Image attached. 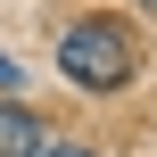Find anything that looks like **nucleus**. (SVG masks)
Returning a JSON list of instances; mask_svg holds the SVG:
<instances>
[{
	"label": "nucleus",
	"instance_id": "obj_1",
	"mask_svg": "<svg viewBox=\"0 0 157 157\" xmlns=\"http://www.w3.org/2000/svg\"><path fill=\"white\" fill-rule=\"evenodd\" d=\"M132 66H141V41H132L116 17H83V25H66V41H58V75H66L75 91H124Z\"/></svg>",
	"mask_w": 157,
	"mask_h": 157
},
{
	"label": "nucleus",
	"instance_id": "obj_5",
	"mask_svg": "<svg viewBox=\"0 0 157 157\" xmlns=\"http://www.w3.org/2000/svg\"><path fill=\"white\" fill-rule=\"evenodd\" d=\"M149 8H157V0H149Z\"/></svg>",
	"mask_w": 157,
	"mask_h": 157
},
{
	"label": "nucleus",
	"instance_id": "obj_3",
	"mask_svg": "<svg viewBox=\"0 0 157 157\" xmlns=\"http://www.w3.org/2000/svg\"><path fill=\"white\" fill-rule=\"evenodd\" d=\"M33 157H91V149H83V141H58V132H50V141H41Z\"/></svg>",
	"mask_w": 157,
	"mask_h": 157
},
{
	"label": "nucleus",
	"instance_id": "obj_2",
	"mask_svg": "<svg viewBox=\"0 0 157 157\" xmlns=\"http://www.w3.org/2000/svg\"><path fill=\"white\" fill-rule=\"evenodd\" d=\"M50 141V124L33 116V108H17V99H0V157H33Z\"/></svg>",
	"mask_w": 157,
	"mask_h": 157
},
{
	"label": "nucleus",
	"instance_id": "obj_4",
	"mask_svg": "<svg viewBox=\"0 0 157 157\" xmlns=\"http://www.w3.org/2000/svg\"><path fill=\"white\" fill-rule=\"evenodd\" d=\"M17 83H25V66H17V58H0V99H17Z\"/></svg>",
	"mask_w": 157,
	"mask_h": 157
}]
</instances>
